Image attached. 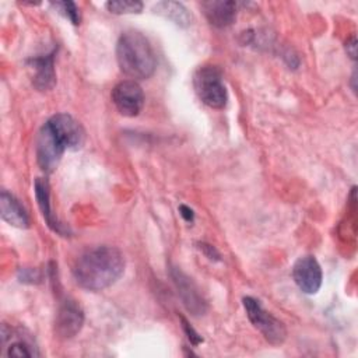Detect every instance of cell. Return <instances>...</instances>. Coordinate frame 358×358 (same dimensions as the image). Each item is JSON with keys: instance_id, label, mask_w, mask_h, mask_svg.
<instances>
[{"instance_id": "1", "label": "cell", "mask_w": 358, "mask_h": 358, "mask_svg": "<svg viewBox=\"0 0 358 358\" xmlns=\"http://www.w3.org/2000/svg\"><path fill=\"white\" fill-rule=\"evenodd\" d=\"M124 271V256L113 246H96L81 253L74 266L76 282L88 291H102L115 284Z\"/></svg>"}, {"instance_id": "2", "label": "cell", "mask_w": 358, "mask_h": 358, "mask_svg": "<svg viewBox=\"0 0 358 358\" xmlns=\"http://www.w3.org/2000/svg\"><path fill=\"white\" fill-rule=\"evenodd\" d=\"M116 59L120 70L133 80L151 77L157 67L150 41L138 31H126L120 35L116 45Z\"/></svg>"}, {"instance_id": "3", "label": "cell", "mask_w": 358, "mask_h": 358, "mask_svg": "<svg viewBox=\"0 0 358 358\" xmlns=\"http://www.w3.org/2000/svg\"><path fill=\"white\" fill-rule=\"evenodd\" d=\"M193 87L199 99L213 108L222 109L228 101L222 73L215 66H201L193 74Z\"/></svg>"}, {"instance_id": "4", "label": "cell", "mask_w": 358, "mask_h": 358, "mask_svg": "<svg viewBox=\"0 0 358 358\" xmlns=\"http://www.w3.org/2000/svg\"><path fill=\"white\" fill-rule=\"evenodd\" d=\"M243 308L250 323L263 334V337L274 345L284 343L287 338V329L281 320L267 312L262 303L252 296L243 298Z\"/></svg>"}, {"instance_id": "5", "label": "cell", "mask_w": 358, "mask_h": 358, "mask_svg": "<svg viewBox=\"0 0 358 358\" xmlns=\"http://www.w3.org/2000/svg\"><path fill=\"white\" fill-rule=\"evenodd\" d=\"M112 101L123 116H137L144 106V92L137 81L124 80L112 90Z\"/></svg>"}, {"instance_id": "6", "label": "cell", "mask_w": 358, "mask_h": 358, "mask_svg": "<svg viewBox=\"0 0 358 358\" xmlns=\"http://www.w3.org/2000/svg\"><path fill=\"white\" fill-rule=\"evenodd\" d=\"M64 151L66 148L62 141L57 138L49 124L45 123L36 137V159L39 166L45 172H52L57 166Z\"/></svg>"}, {"instance_id": "7", "label": "cell", "mask_w": 358, "mask_h": 358, "mask_svg": "<svg viewBox=\"0 0 358 358\" xmlns=\"http://www.w3.org/2000/svg\"><path fill=\"white\" fill-rule=\"evenodd\" d=\"M292 278L302 292L316 294L323 280L320 264L313 256H301L292 266Z\"/></svg>"}, {"instance_id": "8", "label": "cell", "mask_w": 358, "mask_h": 358, "mask_svg": "<svg viewBox=\"0 0 358 358\" xmlns=\"http://www.w3.org/2000/svg\"><path fill=\"white\" fill-rule=\"evenodd\" d=\"M171 277L186 309L194 316L203 315L207 309V303L193 280L178 267H171Z\"/></svg>"}, {"instance_id": "9", "label": "cell", "mask_w": 358, "mask_h": 358, "mask_svg": "<svg viewBox=\"0 0 358 358\" xmlns=\"http://www.w3.org/2000/svg\"><path fill=\"white\" fill-rule=\"evenodd\" d=\"M46 123L62 141L66 150H77L83 145L84 130L71 115L56 113Z\"/></svg>"}, {"instance_id": "10", "label": "cell", "mask_w": 358, "mask_h": 358, "mask_svg": "<svg viewBox=\"0 0 358 358\" xmlns=\"http://www.w3.org/2000/svg\"><path fill=\"white\" fill-rule=\"evenodd\" d=\"M84 312L71 299H64L56 312L55 319V331L62 338L74 337L83 327Z\"/></svg>"}, {"instance_id": "11", "label": "cell", "mask_w": 358, "mask_h": 358, "mask_svg": "<svg viewBox=\"0 0 358 358\" xmlns=\"http://www.w3.org/2000/svg\"><path fill=\"white\" fill-rule=\"evenodd\" d=\"M201 8L207 21L217 28L229 27L236 20L238 4L235 1H225V0L203 1Z\"/></svg>"}, {"instance_id": "12", "label": "cell", "mask_w": 358, "mask_h": 358, "mask_svg": "<svg viewBox=\"0 0 358 358\" xmlns=\"http://www.w3.org/2000/svg\"><path fill=\"white\" fill-rule=\"evenodd\" d=\"M35 197L38 200V206L39 210L48 224V227L60 234V235H66L69 234V228H66L52 213L50 210V192H49V185L45 179L42 178H36L35 179Z\"/></svg>"}, {"instance_id": "13", "label": "cell", "mask_w": 358, "mask_h": 358, "mask_svg": "<svg viewBox=\"0 0 358 358\" xmlns=\"http://www.w3.org/2000/svg\"><path fill=\"white\" fill-rule=\"evenodd\" d=\"M53 57H55V52L41 56V57H34L29 60V63L35 71L32 83L39 91L50 90L56 83Z\"/></svg>"}, {"instance_id": "14", "label": "cell", "mask_w": 358, "mask_h": 358, "mask_svg": "<svg viewBox=\"0 0 358 358\" xmlns=\"http://www.w3.org/2000/svg\"><path fill=\"white\" fill-rule=\"evenodd\" d=\"M0 211L1 218L13 227L27 228L29 225L28 214L21 203L6 190H3L0 194Z\"/></svg>"}, {"instance_id": "15", "label": "cell", "mask_w": 358, "mask_h": 358, "mask_svg": "<svg viewBox=\"0 0 358 358\" xmlns=\"http://www.w3.org/2000/svg\"><path fill=\"white\" fill-rule=\"evenodd\" d=\"M152 11L182 28L189 27L193 20L190 11L179 1H159L152 7Z\"/></svg>"}, {"instance_id": "16", "label": "cell", "mask_w": 358, "mask_h": 358, "mask_svg": "<svg viewBox=\"0 0 358 358\" xmlns=\"http://www.w3.org/2000/svg\"><path fill=\"white\" fill-rule=\"evenodd\" d=\"M4 348H7L6 352H4L7 357H35V355H39V352L36 351V347H34L25 338L13 340L10 343V345L4 347Z\"/></svg>"}, {"instance_id": "17", "label": "cell", "mask_w": 358, "mask_h": 358, "mask_svg": "<svg viewBox=\"0 0 358 358\" xmlns=\"http://www.w3.org/2000/svg\"><path fill=\"white\" fill-rule=\"evenodd\" d=\"M106 8L112 14H138L143 10V3L137 0H116L108 1Z\"/></svg>"}, {"instance_id": "18", "label": "cell", "mask_w": 358, "mask_h": 358, "mask_svg": "<svg viewBox=\"0 0 358 358\" xmlns=\"http://www.w3.org/2000/svg\"><path fill=\"white\" fill-rule=\"evenodd\" d=\"M52 6L55 8H57L64 17H67L74 25L80 24V13H78V8H77L76 3H73V1H56V3H52Z\"/></svg>"}, {"instance_id": "19", "label": "cell", "mask_w": 358, "mask_h": 358, "mask_svg": "<svg viewBox=\"0 0 358 358\" xmlns=\"http://www.w3.org/2000/svg\"><path fill=\"white\" fill-rule=\"evenodd\" d=\"M201 246V249H203V252L206 253V256L208 257V259H214V260H218V257H220V255H218V252L211 246V245H206V243H201L200 245Z\"/></svg>"}, {"instance_id": "20", "label": "cell", "mask_w": 358, "mask_h": 358, "mask_svg": "<svg viewBox=\"0 0 358 358\" xmlns=\"http://www.w3.org/2000/svg\"><path fill=\"white\" fill-rule=\"evenodd\" d=\"M183 326H185V329H186V331H187V334H189V338H190V341L193 343V344H199L200 341H203V338L183 320Z\"/></svg>"}, {"instance_id": "21", "label": "cell", "mask_w": 358, "mask_h": 358, "mask_svg": "<svg viewBox=\"0 0 358 358\" xmlns=\"http://www.w3.org/2000/svg\"><path fill=\"white\" fill-rule=\"evenodd\" d=\"M179 211H180V215L187 221V222H192L194 220V214H193V210L189 208L187 206L182 204L179 206Z\"/></svg>"}]
</instances>
